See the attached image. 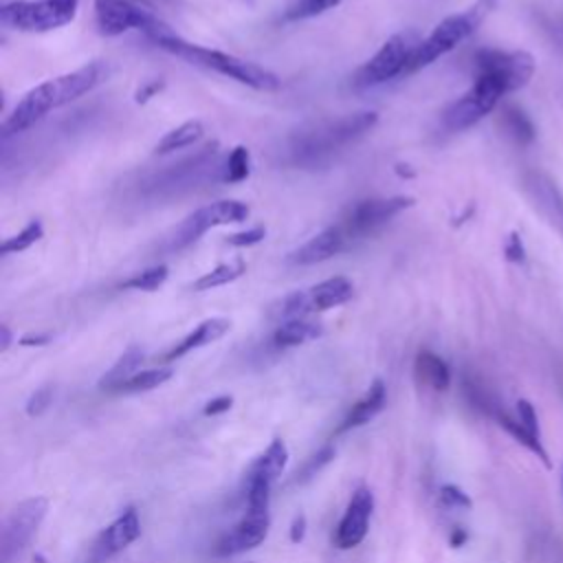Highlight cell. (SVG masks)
<instances>
[{
  "label": "cell",
  "mask_w": 563,
  "mask_h": 563,
  "mask_svg": "<svg viewBox=\"0 0 563 563\" xmlns=\"http://www.w3.org/2000/svg\"><path fill=\"white\" fill-rule=\"evenodd\" d=\"M108 75H110V66L101 59H95L84 64L77 70L64 73L59 77L37 84L13 106V110L2 121V139H9L18 132L29 130L40 119H44L51 110H57L88 95L90 90L101 86L108 79Z\"/></svg>",
  "instance_id": "1"
},
{
  "label": "cell",
  "mask_w": 563,
  "mask_h": 563,
  "mask_svg": "<svg viewBox=\"0 0 563 563\" xmlns=\"http://www.w3.org/2000/svg\"><path fill=\"white\" fill-rule=\"evenodd\" d=\"M152 42L158 48L187 59L189 64L216 70V73H220V75H224V77H229V79H233L238 84H244V86L253 88V90L273 92V90H277L282 86L279 77L273 70H268V68H264L260 64H253L249 59L235 57L231 53H222V51H216V48H207V46L187 42L180 35H176L174 31L161 33Z\"/></svg>",
  "instance_id": "2"
},
{
  "label": "cell",
  "mask_w": 563,
  "mask_h": 563,
  "mask_svg": "<svg viewBox=\"0 0 563 563\" xmlns=\"http://www.w3.org/2000/svg\"><path fill=\"white\" fill-rule=\"evenodd\" d=\"M376 121L378 114L374 110H363L332 121H321L308 130H301L290 139L292 163L319 165L321 161L330 158L336 150L369 132L376 125Z\"/></svg>",
  "instance_id": "3"
},
{
  "label": "cell",
  "mask_w": 563,
  "mask_h": 563,
  "mask_svg": "<svg viewBox=\"0 0 563 563\" xmlns=\"http://www.w3.org/2000/svg\"><path fill=\"white\" fill-rule=\"evenodd\" d=\"M490 9H493V0H477L468 9L440 20L435 24V29L416 48V53L407 66V73H416L420 68L433 64L438 57L451 53L460 42H464L466 37H471L477 31V26L482 24V20L488 15Z\"/></svg>",
  "instance_id": "4"
},
{
  "label": "cell",
  "mask_w": 563,
  "mask_h": 563,
  "mask_svg": "<svg viewBox=\"0 0 563 563\" xmlns=\"http://www.w3.org/2000/svg\"><path fill=\"white\" fill-rule=\"evenodd\" d=\"M79 0H15L0 9V22L22 33H46L75 20Z\"/></svg>",
  "instance_id": "5"
},
{
  "label": "cell",
  "mask_w": 563,
  "mask_h": 563,
  "mask_svg": "<svg viewBox=\"0 0 563 563\" xmlns=\"http://www.w3.org/2000/svg\"><path fill=\"white\" fill-rule=\"evenodd\" d=\"M508 92H510L508 86L499 77L490 73H475L473 86L444 110L442 114L444 128L451 132H460L475 125Z\"/></svg>",
  "instance_id": "6"
},
{
  "label": "cell",
  "mask_w": 563,
  "mask_h": 563,
  "mask_svg": "<svg viewBox=\"0 0 563 563\" xmlns=\"http://www.w3.org/2000/svg\"><path fill=\"white\" fill-rule=\"evenodd\" d=\"M422 37L409 29V31H400L396 35H391L356 73L354 77V86L358 88H372V86H380L398 75L407 73V66L416 53V48L420 46Z\"/></svg>",
  "instance_id": "7"
},
{
  "label": "cell",
  "mask_w": 563,
  "mask_h": 563,
  "mask_svg": "<svg viewBox=\"0 0 563 563\" xmlns=\"http://www.w3.org/2000/svg\"><path fill=\"white\" fill-rule=\"evenodd\" d=\"M249 213H251L249 207L240 200H218V202H211L207 207H200L194 213H189L174 229V233L167 240V251H180V249L189 246L191 242H196L209 229L244 222L249 218Z\"/></svg>",
  "instance_id": "8"
},
{
  "label": "cell",
  "mask_w": 563,
  "mask_h": 563,
  "mask_svg": "<svg viewBox=\"0 0 563 563\" xmlns=\"http://www.w3.org/2000/svg\"><path fill=\"white\" fill-rule=\"evenodd\" d=\"M97 26L103 35L114 37L128 31H143L150 40L172 31L150 11L132 4L130 0H95Z\"/></svg>",
  "instance_id": "9"
},
{
  "label": "cell",
  "mask_w": 563,
  "mask_h": 563,
  "mask_svg": "<svg viewBox=\"0 0 563 563\" xmlns=\"http://www.w3.org/2000/svg\"><path fill=\"white\" fill-rule=\"evenodd\" d=\"M48 510L46 497H29L20 501L2 523L0 532V561L11 563L31 543Z\"/></svg>",
  "instance_id": "10"
},
{
  "label": "cell",
  "mask_w": 563,
  "mask_h": 563,
  "mask_svg": "<svg viewBox=\"0 0 563 563\" xmlns=\"http://www.w3.org/2000/svg\"><path fill=\"white\" fill-rule=\"evenodd\" d=\"M413 205V198L409 196H391V198H372V200H361L350 211L343 216L339 222L350 242L363 240L372 233H376L383 224H387L394 216L405 211L407 207Z\"/></svg>",
  "instance_id": "11"
},
{
  "label": "cell",
  "mask_w": 563,
  "mask_h": 563,
  "mask_svg": "<svg viewBox=\"0 0 563 563\" xmlns=\"http://www.w3.org/2000/svg\"><path fill=\"white\" fill-rule=\"evenodd\" d=\"M475 73H490L499 77L510 92L523 88L534 75V59L526 51L482 48L473 57Z\"/></svg>",
  "instance_id": "12"
},
{
  "label": "cell",
  "mask_w": 563,
  "mask_h": 563,
  "mask_svg": "<svg viewBox=\"0 0 563 563\" xmlns=\"http://www.w3.org/2000/svg\"><path fill=\"white\" fill-rule=\"evenodd\" d=\"M268 528H271L268 510L249 508L246 515L216 541L213 556L227 559V556H235L257 548L268 537Z\"/></svg>",
  "instance_id": "13"
},
{
  "label": "cell",
  "mask_w": 563,
  "mask_h": 563,
  "mask_svg": "<svg viewBox=\"0 0 563 563\" xmlns=\"http://www.w3.org/2000/svg\"><path fill=\"white\" fill-rule=\"evenodd\" d=\"M372 510H374V495H372V490L367 486H358L352 493L341 521L336 523V530L332 534V543L339 550L356 548L365 539V534L369 530Z\"/></svg>",
  "instance_id": "14"
},
{
  "label": "cell",
  "mask_w": 563,
  "mask_h": 563,
  "mask_svg": "<svg viewBox=\"0 0 563 563\" xmlns=\"http://www.w3.org/2000/svg\"><path fill=\"white\" fill-rule=\"evenodd\" d=\"M141 537V519L136 508H125L108 528L101 530L92 545V559L103 561L121 550H125L130 543H134Z\"/></svg>",
  "instance_id": "15"
},
{
  "label": "cell",
  "mask_w": 563,
  "mask_h": 563,
  "mask_svg": "<svg viewBox=\"0 0 563 563\" xmlns=\"http://www.w3.org/2000/svg\"><path fill=\"white\" fill-rule=\"evenodd\" d=\"M523 187L539 213L559 233H563V191L559 189V185L543 172H528L523 176Z\"/></svg>",
  "instance_id": "16"
},
{
  "label": "cell",
  "mask_w": 563,
  "mask_h": 563,
  "mask_svg": "<svg viewBox=\"0 0 563 563\" xmlns=\"http://www.w3.org/2000/svg\"><path fill=\"white\" fill-rule=\"evenodd\" d=\"M352 242L345 235V231L341 229V224H332V227L319 231L317 235H312L299 249H295L288 260L299 266H310V264H319V262H325V260L339 255Z\"/></svg>",
  "instance_id": "17"
},
{
  "label": "cell",
  "mask_w": 563,
  "mask_h": 563,
  "mask_svg": "<svg viewBox=\"0 0 563 563\" xmlns=\"http://www.w3.org/2000/svg\"><path fill=\"white\" fill-rule=\"evenodd\" d=\"M286 462H288V446L282 438H275L264 453H260L251 466L246 468L244 473V486H251V484H264V486H271L277 482V477L282 475V471L286 468Z\"/></svg>",
  "instance_id": "18"
},
{
  "label": "cell",
  "mask_w": 563,
  "mask_h": 563,
  "mask_svg": "<svg viewBox=\"0 0 563 563\" xmlns=\"http://www.w3.org/2000/svg\"><path fill=\"white\" fill-rule=\"evenodd\" d=\"M385 400H387V387H385V383L380 378H374L372 385L367 387V391L352 405V409L339 422V427L334 429L332 438H336V435H341L345 431H352V429L369 422L385 407Z\"/></svg>",
  "instance_id": "19"
},
{
  "label": "cell",
  "mask_w": 563,
  "mask_h": 563,
  "mask_svg": "<svg viewBox=\"0 0 563 563\" xmlns=\"http://www.w3.org/2000/svg\"><path fill=\"white\" fill-rule=\"evenodd\" d=\"M231 330V321L224 319V317H211V319H205L202 323H198L189 334H185L174 347H169L165 354H163V361H176L198 347H205L218 339H222L227 332Z\"/></svg>",
  "instance_id": "20"
},
{
  "label": "cell",
  "mask_w": 563,
  "mask_h": 563,
  "mask_svg": "<svg viewBox=\"0 0 563 563\" xmlns=\"http://www.w3.org/2000/svg\"><path fill=\"white\" fill-rule=\"evenodd\" d=\"M352 295H354V286L343 275L323 279L319 284H314L312 288H308L312 312H323V310L343 306V303H347L352 299Z\"/></svg>",
  "instance_id": "21"
},
{
  "label": "cell",
  "mask_w": 563,
  "mask_h": 563,
  "mask_svg": "<svg viewBox=\"0 0 563 563\" xmlns=\"http://www.w3.org/2000/svg\"><path fill=\"white\" fill-rule=\"evenodd\" d=\"M413 374H416L418 383H422V385H427V387H431L435 391H444L451 385V369H449L446 361L440 358L431 350H420L416 354Z\"/></svg>",
  "instance_id": "22"
},
{
  "label": "cell",
  "mask_w": 563,
  "mask_h": 563,
  "mask_svg": "<svg viewBox=\"0 0 563 563\" xmlns=\"http://www.w3.org/2000/svg\"><path fill=\"white\" fill-rule=\"evenodd\" d=\"M145 354L141 345H130L123 350V354L114 361V365L99 378V389H108V391H117L128 378H132L136 372H141V363H143Z\"/></svg>",
  "instance_id": "23"
},
{
  "label": "cell",
  "mask_w": 563,
  "mask_h": 563,
  "mask_svg": "<svg viewBox=\"0 0 563 563\" xmlns=\"http://www.w3.org/2000/svg\"><path fill=\"white\" fill-rule=\"evenodd\" d=\"M321 332H323V328L314 321L290 319V321H284L273 332V345L275 347H295V345H301L306 341H312V339L321 336Z\"/></svg>",
  "instance_id": "24"
},
{
  "label": "cell",
  "mask_w": 563,
  "mask_h": 563,
  "mask_svg": "<svg viewBox=\"0 0 563 563\" xmlns=\"http://www.w3.org/2000/svg\"><path fill=\"white\" fill-rule=\"evenodd\" d=\"M205 134V125L198 119L185 121L178 128L165 132V136L154 145V154H172L176 150L189 147L194 143H198Z\"/></svg>",
  "instance_id": "25"
},
{
  "label": "cell",
  "mask_w": 563,
  "mask_h": 563,
  "mask_svg": "<svg viewBox=\"0 0 563 563\" xmlns=\"http://www.w3.org/2000/svg\"><path fill=\"white\" fill-rule=\"evenodd\" d=\"M244 273H246V264H244V260L238 257V260H233L229 264H218L209 273H205L198 279H194L191 282V290L202 292V290H211V288H218V286H227V284L235 282L238 277H242Z\"/></svg>",
  "instance_id": "26"
},
{
  "label": "cell",
  "mask_w": 563,
  "mask_h": 563,
  "mask_svg": "<svg viewBox=\"0 0 563 563\" xmlns=\"http://www.w3.org/2000/svg\"><path fill=\"white\" fill-rule=\"evenodd\" d=\"M490 416H493V418L497 420V424H499L501 429H506V433H510L521 446H526L528 451H532L545 466H550V460H548V453H545L543 444H541L539 440H534V438L519 424V420H517L515 416H508V413L501 411L499 407H495Z\"/></svg>",
  "instance_id": "27"
},
{
  "label": "cell",
  "mask_w": 563,
  "mask_h": 563,
  "mask_svg": "<svg viewBox=\"0 0 563 563\" xmlns=\"http://www.w3.org/2000/svg\"><path fill=\"white\" fill-rule=\"evenodd\" d=\"M501 128L519 145H528L534 141V125L530 117L517 106H506L501 110Z\"/></svg>",
  "instance_id": "28"
},
{
  "label": "cell",
  "mask_w": 563,
  "mask_h": 563,
  "mask_svg": "<svg viewBox=\"0 0 563 563\" xmlns=\"http://www.w3.org/2000/svg\"><path fill=\"white\" fill-rule=\"evenodd\" d=\"M174 376V372L169 367H152V369H143L136 372L132 378H128L117 391L123 394H139V391H150L154 387H161L163 383H167Z\"/></svg>",
  "instance_id": "29"
},
{
  "label": "cell",
  "mask_w": 563,
  "mask_h": 563,
  "mask_svg": "<svg viewBox=\"0 0 563 563\" xmlns=\"http://www.w3.org/2000/svg\"><path fill=\"white\" fill-rule=\"evenodd\" d=\"M167 275H169V268L165 264H156V266H150V268L128 277L121 284V288L123 290H145V292H152V290L161 288L167 282Z\"/></svg>",
  "instance_id": "30"
},
{
  "label": "cell",
  "mask_w": 563,
  "mask_h": 563,
  "mask_svg": "<svg viewBox=\"0 0 563 563\" xmlns=\"http://www.w3.org/2000/svg\"><path fill=\"white\" fill-rule=\"evenodd\" d=\"M251 174V154L244 145H235L222 167V180L224 183H242Z\"/></svg>",
  "instance_id": "31"
},
{
  "label": "cell",
  "mask_w": 563,
  "mask_h": 563,
  "mask_svg": "<svg viewBox=\"0 0 563 563\" xmlns=\"http://www.w3.org/2000/svg\"><path fill=\"white\" fill-rule=\"evenodd\" d=\"M341 0H295L286 7L284 11V20L286 22H299V20H308L314 15H321L334 7H339Z\"/></svg>",
  "instance_id": "32"
},
{
  "label": "cell",
  "mask_w": 563,
  "mask_h": 563,
  "mask_svg": "<svg viewBox=\"0 0 563 563\" xmlns=\"http://www.w3.org/2000/svg\"><path fill=\"white\" fill-rule=\"evenodd\" d=\"M44 235V227L40 220H31L22 231H18L15 235L7 238L0 246L2 255H11V253H22L26 249H31L37 240H42Z\"/></svg>",
  "instance_id": "33"
},
{
  "label": "cell",
  "mask_w": 563,
  "mask_h": 563,
  "mask_svg": "<svg viewBox=\"0 0 563 563\" xmlns=\"http://www.w3.org/2000/svg\"><path fill=\"white\" fill-rule=\"evenodd\" d=\"M310 312H312V306H310L308 290H295V292L286 295L279 303V317H284L286 321L303 319Z\"/></svg>",
  "instance_id": "34"
},
{
  "label": "cell",
  "mask_w": 563,
  "mask_h": 563,
  "mask_svg": "<svg viewBox=\"0 0 563 563\" xmlns=\"http://www.w3.org/2000/svg\"><path fill=\"white\" fill-rule=\"evenodd\" d=\"M517 420H519V424L534 438V440H539L541 442V431H539V420H537V411H534V407H532V402H528V400H517V416H515Z\"/></svg>",
  "instance_id": "35"
},
{
  "label": "cell",
  "mask_w": 563,
  "mask_h": 563,
  "mask_svg": "<svg viewBox=\"0 0 563 563\" xmlns=\"http://www.w3.org/2000/svg\"><path fill=\"white\" fill-rule=\"evenodd\" d=\"M51 402H53V387L51 385H44V387H40V389H35L31 396H29V400H26V416H31V418H35V416H42L48 407H51Z\"/></svg>",
  "instance_id": "36"
},
{
  "label": "cell",
  "mask_w": 563,
  "mask_h": 563,
  "mask_svg": "<svg viewBox=\"0 0 563 563\" xmlns=\"http://www.w3.org/2000/svg\"><path fill=\"white\" fill-rule=\"evenodd\" d=\"M440 504L444 508H471V497L455 484L440 486Z\"/></svg>",
  "instance_id": "37"
},
{
  "label": "cell",
  "mask_w": 563,
  "mask_h": 563,
  "mask_svg": "<svg viewBox=\"0 0 563 563\" xmlns=\"http://www.w3.org/2000/svg\"><path fill=\"white\" fill-rule=\"evenodd\" d=\"M334 457V449L332 446H323L317 455H312L308 462H306V466L301 468V473H299V482H306V479H310L312 475H317L330 460Z\"/></svg>",
  "instance_id": "38"
},
{
  "label": "cell",
  "mask_w": 563,
  "mask_h": 563,
  "mask_svg": "<svg viewBox=\"0 0 563 563\" xmlns=\"http://www.w3.org/2000/svg\"><path fill=\"white\" fill-rule=\"evenodd\" d=\"M264 238H266V229H264V227H253V229H246V231H238V233L227 235V244L238 246V249H244V246L260 244Z\"/></svg>",
  "instance_id": "39"
},
{
  "label": "cell",
  "mask_w": 563,
  "mask_h": 563,
  "mask_svg": "<svg viewBox=\"0 0 563 563\" xmlns=\"http://www.w3.org/2000/svg\"><path fill=\"white\" fill-rule=\"evenodd\" d=\"M233 407V396H218L213 400H209L205 407H202V416H218V413H224Z\"/></svg>",
  "instance_id": "40"
},
{
  "label": "cell",
  "mask_w": 563,
  "mask_h": 563,
  "mask_svg": "<svg viewBox=\"0 0 563 563\" xmlns=\"http://www.w3.org/2000/svg\"><path fill=\"white\" fill-rule=\"evenodd\" d=\"M306 528H308V519H306L303 512H299V515L292 519V523H290V532H288L290 541H292V543H301L303 537H306Z\"/></svg>",
  "instance_id": "41"
},
{
  "label": "cell",
  "mask_w": 563,
  "mask_h": 563,
  "mask_svg": "<svg viewBox=\"0 0 563 563\" xmlns=\"http://www.w3.org/2000/svg\"><path fill=\"white\" fill-rule=\"evenodd\" d=\"M51 339H53V334H48V332H29L18 343L24 347H42V345L51 343Z\"/></svg>",
  "instance_id": "42"
},
{
  "label": "cell",
  "mask_w": 563,
  "mask_h": 563,
  "mask_svg": "<svg viewBox=\"0 0 563 563\" xmlns=\"http://www.w3.org/2000/svg\"><path fill=\"white\" fill-rule=\"evenodd\" d=\"M163 81L161 79H154V81H150V84H145L143 88H139V92H136V101L139 103H145L147 99H152L158 90H163Z\"/></svg>",
  "instance_id": "43"
},
{
  "label": "cell",
  "mask_w": 563,
  "mask_h": 563,
  "mask_svg": "<svg viewBox=\"0 0 563 563\" xmlns=\"http://www.w3.org/2000/svg\"><path fill=\"white\" fill-rule=\"evenodd\" d=\"M506 255L508 260H515V262H521L523 260V249H521V240L517 235H510L508 244H506Z\"/></svg>",
  "instance_id": "44"
},
{
  "label": "cell",
  "mask_w": 563,
  "mask_h": 563,
  "mask_svg": "<svg viewBox=\"0 0 563 563\" xmlns=\"http://www.w3.org/2000/svg\"><path fill=\"white\" fill-rule=\"evenodd\" d=\"M466 539H468V534H466L464 528H453V532H451V537H449V543H451L453 548H460V545L466 543Z\"/></svg>",
  "instance_id": "45"
},
{
  "label": "cell",
  "mask_w": 563,
  "mask_h": 563,
  "mask_svg": "<svg viewBox=\"0 0 563 563\" xmlns=\"http://www.w3.org/2000/svg\"><path fill=\"white\" fill-rule=\"evenodd\" d=\"M11 341H13V334L9 330V325H0V352H7L11 347Z\"/></svg>",
  "instance_id": "46"
},
{
  "label": "cell",
  "mask_w": 563,
  "mask_h": 563,
  "mask_svg": "<svg viewBox=\"0 0 563 563\" xmlns=\"http://www.w3.org/2000/svg\"><path fill=\"white\" fill-rule=\"evenodd\" d=\"M394 169H396V174H398V176H407V178H411V176H413V169H409V165L398 163Z\"/></svg>",
  "instance_id": "47"
}]
</instances>
